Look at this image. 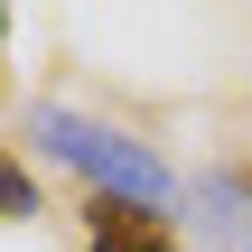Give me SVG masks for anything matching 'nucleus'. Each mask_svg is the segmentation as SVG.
I'll return each mask as SVG.
<instances>
[{"label":"nucleus","instance_id":"nucleus-1","mask_svg":"<svg viewBox=\"0 0 252 252\" xmlns=\"http://www.w3.org/2000/svg\"><path fill=\"white\" fill-rule=\"evenodd\" d=\"M28 140L47 150V159H65L75 178H94V196H131V206H159L178 178H168V159H150L140 140H122L112 122H84V112H65V103H37L28 112Z\"/></svg>","mask_w":252,"mask_h":252},{"label":"nucleus","instance_id":"nucleus-2","mask_svg":"<svg viewBox=\"0 0 252 252\" xmlns=\"http://www.w3.org/2000/svg\"><path fill=\"white\" fill-rule=\"evenodd\" d=\"M84 243L94 252H187L178 224H159V206H131V196H84Z\"/></svg>","mask_w":252,"mask_h":252},{"label":"nucleus","instance_id":"nucleus-3","mask_svg":"<svg viewBox=\"0 0 252 252\" xmlns=\"http://www.w3.org/2000/svg\"><path fill=\"white\" fill-rule=\"evenodd\" d=\"M0 215H37V178H28V159H9V150H0Z\"/></svg>","mask_w":252,"mask_h":252},{"label":"nucleus","instance_id":"nucleus-4","mask_svg":"<svg viewBox=\"0 0 252 252\" xmlns=\"http://www.w3.org/2000/svg\"><path fill=\"white\" fill-rule=\"evenodd\" d=\"M0 37H9V9H0Z\"/></svg>","mask_w":252,"mask_h":252}]
</instances>
